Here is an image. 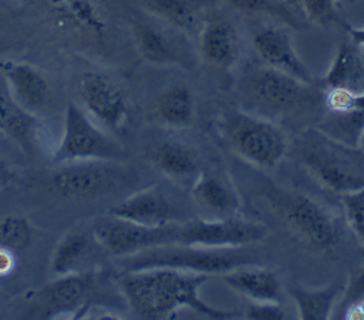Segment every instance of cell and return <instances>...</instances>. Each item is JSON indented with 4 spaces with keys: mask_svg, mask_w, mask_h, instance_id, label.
<instances>
[{
    "mask_svg": "<svg viewBox=\"0 0 364 320\" xmlns=\"http://www.w3.org/2000/svg\"><path fill=\"white\" fill-rule=\"evenodd\" d=\"M2 137H5L2 133H0V139H2Z\"/></svg>",
    "mask_w": 364,
    "mask_h": 320,
    "instance_id": "obj_42",
    "label": "cell"
},
{
    "mask_svg": "<svg viewBox=\"0 0 364 320\" xmlns=\"http://www.w3.org/2000/svg\"><path fill=\"white\" fill-rule=\"evenodd\" d=\"M288 309L284 303H257L250 302L243 317L249 320H285L289 319Z\"/></svg>",
    "mask_w": 364,
    "mask_h": 320,
    "instance_id": "obj_33",
    "label": "cell"
},
{
    "mask_svg": "<svg viewBox=\"0 0 364 320\" xmlns=\"http://www.w3.org/2000/svg\"><path fill=\"white\" fill-rule=\"evenodd\" d=\"M341 205L350 230L364 248V189L341 195Z\"/></svg>",
    "mask_w": 364,
    "mask_h": 320,
    "instance_id": "obj_31",
    "label": "cell"
},
{
    "mask_svg": "<svg viewBox=\"0 0 364 320\" xmlns=\"http://www.w3.org/2000/svg\"><path fill=\"white\" fill-rule=\"evenodd\" d=\"M0 75L4 77L14 101L25 111L39 117L48 107L51 88L36 67L23 61L0 58Z\"/></svg>",
    "mask_w": 364,
    "mask_h": 320,
    "instance_id": "obj_16",
    "label": "cell"
},
{
    "mask_svg": "<svg viewBox=\"0 0 364 320\" xmlns=\"http://www.w3.org/2000/svg\"><path fill=\"white\" fill-rule=\"evenodd\" d=\"M304 15L318 25H331L338 19L337 0H301Z\"/></svg>",
    "mask_w": 364,
    "mask_h": 320,
    "instance_id": "obj_32",
    "label": "cell"
},
{
    "mask_svg": "<svg viewBox=\"0 0 364 320\" xmlns=\"http://www.w3.org/2000/svg\"><path fill=\"white\" fill-rule=\"evenodd\" d=\"M100 251L106 250L93 231H70L55 245L50 268L55 276L91 271L96 265V260H99Z\"/></svg>",
    "mask_w": 364,
    "mask_h": 320,
    "instance_id": "obj_21",
    "label": "cell"
},
{
    "mask_svg": "<svg viewBox=\"0 0 364 320\" xmlns=\"http://www.w3.org/2000/svg\"><path fill=\"white\" fill-rule=\"evenodd\" d=\"M364 297V267L355 274L354 279L350 280L346 286V292H344V299H346V304Z\"/></svg>",
    "mask_w": 364,
    "mask_h": 320,
    "instance_id": "obj_34",
    "label": "cell"
},
{
    "mask_svg": "<svg viewBox=\"0 0 364 320\" xmlns=\"http://www.w3.org/2000/svg\"><path fill=\"white\" fill-rule=\"evenodd\" d=\"M196 97L190 87L175 84L166 88L156 103L158 120L169 128H186L194 121Z\"/></svg>",
    "mask_w": 364,
    "mask_h": 320,
    "instance_id": "obj_26",
    "label": "cell"
},
{
    "mask_svg": "<svg viewBox=\"0 0 364 320\" xmlns=\"http://www.w3.org/2000/svg\"><path fill=\"white\" fill-rule=\"evenodd\" d=\"M218 130L239 158L262 170L275 169L289 150L288 137L275 121L247 110L225 111L220 117Z\"/></svg>",
    "mask_w": 364,
    "mask_h": 320,
    "instance_id": "obj_4",
    "label": "cell"
},
{
    "mask_svg": "<svg viewBox=\"0 0 364 320\" xmlns=\"http://www.w3.org/2000/svg\"><path fill=\"white\" fill-rule=\"evenodd\" d=\"M253 48L262 65L285 72L305 84L314 85V74L298 55L288 26L264 25L252 35Z\"/></svg>",
    "mask_w": 364,
    "mask_h": 320,
    "instance_id": "obj_14",
    "label": "cell"
},
{
    "mask_svg": "<svg viewBox=\"0 0 364 320\" xmlns=\"http://www.w3.org/2000/svg\"><path fill=\"white\" fill-rule=\"evenodd\" d=\"M124 149L103 131L77 103L70 101L64 114V131L53 162L57 165L81 160L123 162Z\"/></svg>",
    "mask_w": 364,
    "mask_h": 320,
    "instance_id": "obj_6",
    "label": "cell"
},
{
    "mask_svg": "<svg viewBox=\"0 0 364 320\" xmlns=\"http://www.w3.org/2000/svg\"><path fill=\"white\" fill-rule=\"evenodd\" d=\"M347 283L333 282L321 289H304L291 286L287 289L294 300L299 319L302 320H328L333 317L334 307L340 296H344Z\"/></svg>",
    "mask_w": 364,
    "mask_h": 320,
    "instance_id": "obj_24",
    "label": "cell"
},
{
    "mask_svg": "<svg viewBox=\"0 0 364 320\" xmlns=\"http://www.w3.org/2000/svg\"><path fill=\"white\" fill-rule=\"evenodd\" d=\"M249 247L208 248L198 245L169 244L149 248L119 260L122 271L146 268H175L190 272L223 276V274L249 264H260L257 254Z\"/></svg>",
    "mask_w": 364,
    "mask_h": 320,
    "instance_id": "obj_3",
    "label": "cell"
},
{
    "mask_svg": "<svg viewBox=\"0 0 364 320\" xmlns=\"http://www.w3.org/2000/svg\"><path fill=\"white\" fill-rule=\"evenodd\" d=\"M344 2H347V4H354V2H357V0H344Z\"/></svg>",
    "mask_w": 364,
    "mask_h": 320,
    "instance_id": "obj_41",
    "label": "cell"
},
{
    "mask_svg": "<svg viewBox=\"0 0 364 320\" xmlns=\"http://www.w3.org/2000/svg\"><path fill=\"white\" fill-rule=\"evenodd\" d=\"M142 6L148 15L190 36L198 31L196 0H142Z\"/></svg>",
    "mask_w": 364,
    "mask_h": 320,
    "instance_id": "obj_27",
    "label": "cell"
},
{
    "mask_svg": "<svg viewBox=\"0 0 364 320\" xmlns=\"http://www.w3.org/2000/svg\"><path fill=\"white\" fill-rule=\"evenodd\" d=\"M278 211L291 231L315 251H333L341 241L337 218L316 199L299 194L284 192L278 197Z\"/></svg>",
    "mask_w": 364,
    "mask_h": 320,
    "instance_id": "obj_7",
    "label": "cell"
},
{
    "mask_svg": "<svg viewBox=\"0 0 364 320\" xmlns=\"http://www.w3.org/2000/svg\"><path fill=\"white\" fill-rule=\"evenodd\" d=\"M151 16V15H149ZM133 23L134 40L141 57L154 65H176L190 70L196 55L187 33L151 16Z\"/></svg>",
    "mask_w": 364,
    "mask_h": 320,
    "instance_id": "obj_12",
    "label": "cell"
},
{
    "mask_svg": "<svg viewBox=\"0 0 364 320\" xmlns=\"http://www.w3.org/2000/svg\"><path fill=\"white\" fill-rule=\"evenodd\" d=\"M33 237L31 222L18 215H9L0 218V248L19 253L26 250Z\"/></svg>",
    "mask_w": 364,
    "mask_h": 320,
    "instance_id": "obj_29",
    "label": "cell"
},
{
    "mask_svg": "<svg viewBox=\"0 0 364 320\" xmlns=\"http://www.w3.org/2000/svg\"><path fill=\"white\" fill-rule=\"evenodd\" d=\"M109 214L146 226H166L191 219L181 202L161 187H151L127 197L112 206Z\"/></svg>",
    "mask_w": 364,
    "mask_h": 320,
    "instance_id": "obj_13",
    "label": "cell"
},
{
    "mask_svg": "<svg viewBox=\"0 0 364 320\" xmlns=\"http://www.w3.org/2000/svg\"><path fill=\"white\" fill-rule=\"evenodd\" d=\"M229 4L242 13L259 15L266 13L282 21L287 26L299 29L302 26V19L292 13L279 0H229Z\"/></svg>",
    "mask_w": 364,
    "mask_h": 320,
    "instance_id": "obj_30",
    "label": "cell"
},
{
    "mask_svg": "<svg viewBox=\"0 0 364 320\" xmlns=\"http://www.w3.org/2000/svg\"><path fill=\"white\" fill-rule=\"evenodd\" d=\"M96 271L58 276V279L45 286L38 294L43 307V316L54 317L82 310L96 292Z\"/></svg>",
    "mask_w": 364,
    "mask_h": 320,
    "instance_id": "obj_17",
    "label": "cell"
},
{
    "mask_svg": "<svg viewBox=\"0 0 364 320\" xmlns=\"http://www.w3.org/2000/svg\"><path fill=\"white\" fill-rule=\"evenodd\" d=\"M198 51L213 67L233 68L242 54V39L236 26L221 19L205 22L198 32Z\"/></svg>",
    "mask_w": 364,
    "mask_h": 320,
    "instance_id": "obj_20",
    "label": "cell"
},
{
    "mask_svg": "<svg viewBox=\"0 0 364 320\" xmlns=\"http://www.w3.org/2000/svg\"><path fill=\"white\" fill-rule=\"evenodd\" d=\"M124 176L122 162L81 160L63 163L53 173L51 184L57 194L64 198L87 199L114 191Z\"/></svg>",
    "mask_w": 364,
    "mask_h": 320,
    "instance_id": "obj_11",
    "label": "cell"
},
{
    "mask_svg": "<svg viewBox=\"0 0 364 320\" xmlns=\"http://www.w3.org/2000/svg\"><path fill=\"white\" fill-rule=\"evenodd\" d=\"M296 156L318 184L340 197L364 189V152L360 148L340 143L315 127L298 136Z\"/></svg>",
    "mask_w": 364,
    "mask_h": 320,
    "instance_id": "obj_2",
    "label": "cell"
},
{
    "mask_svg": "<svg viewBox=\"0 0 364 320\" xmlns=\"http://www.w3.org/2000/svg\"><path fill=\"white\" fill-rule=\"evenodd\" d=\"M18 179L16 169L2 156H0V191L9 188Z\"/></svg>",
    "mask_w": 364,
    "mask_h": 320,
    "instance_id": "obj_35",
    "label": "cell"
},
{
    "mask_svg": "<svg viewBox=\"0 0 364 320\" xmlns=\"http://www.w3.org/2000/svg\"><path fill=\"white\" fill-rule=\"evenodd\" d=\"M350 36H351V40L354 45H357V47H361L364 50V28H353V26H348L347 28Z\"/></svg>",
    "mask_w": 364,
    "mask_h": 320,
    "instance_id": "obj_39",
    "label": "cell"
},
{
    "mask_svg": "<svg viewBox=\"0 0 364 320\" xmlns=\"http://www.w3.org/2000/svg\"><path fill=\"white\" fill-rule=\"evenodd\" d=\"M91 231L107 254L123 258L149 248L179 244L181 224L146 226L107 214L93 224Z\"/></svg>",
    "mask_w": 364,
    "mask_h": 320,
    "instance_id": "obj_8",
    "label": "cell"
},
{
    "mask_svg": "<svg viewBox=\"0 0 364 320\" xmlns=\"http://www.w3.org/2000/svg\"><path fill=\"white\" fill-rule=\"evenodd\" d=\"M227 287L257 303H284L285 290L277 272L262 265L249 264L221 276Z\"/></svg>",
    "mask_w": 364,
    "mask_h": 320,
    "instance_id": "obj_19",
    "label": "cell"
},
{
    "mask_svg": "<svg viewBox=\"0 0 364 320\" xmlns=\"http://www.w3.org/2000/svg\"><path fill=\"white\" fill-rule=\"evenodd\" d=\"M343 317L347 320H364V297L346 304Z\"/></svg>",
    "mask_w": 364,
    "mask_h": 320,
    "instance_id": "obj_36",
    "label": "cell"
},
{
    "mask_svg": "<svg viewBox=\"0 0 364 320\" xmlns=\"http://www.w3.org/2000/svg\"><path fill=\"white\" fill-rule=\"evenodd\" d=\"M78 97L91 118L120 133L130 116V103L123 85L103 71H85L78 79Z\"/></svg>",
    "mask_w": 364,
    "mask_h": 320,
    "instance_id": "obj_10",
    "label": "cell"
},
{
    "mask_svg": "<svg viewBox=\"0 0 364 320\" xmlns=\"http://www.w3.org/2000/svg\"><path fill=\"white\" fill-rule=\"evenodd\" d=\"M358 148L364 152V131H363V136H361V139H360V145H358Z\"/></svg>",
    "mask_w": 364,
    "mask_h": 320,
    "instance_id": "obj_40",
    "label": "cell"
},
{
    "mask_svg": "<svg viewBox=\"0 0 364 320\" xmlns=\"http://www.w3.org/2000/svg\"><path fill=\"white\" fill-rule=\"evenodd\" d=\"M210 279L207 274L175 268H146L123 271L116 279V287L129 310L139 319H166L179 309H191L213 320L237 317L236 311L217 309L200 297V289Z\"/></svg>",
    "mask_w": 364,
    "mask_h": 320,
    "instance_id": "obj_1",
    "label": "cell"
},
{
    "mask_svg": "<svg viewBox=\"0 0 364 320\" xmlns=\"http://www.w3.org/2000/svg\"><path fill=\"white\" fill-rule=\"evenodd\" d=\"M188 192L200 218L223 219L240 215L239 191L220 169L203 167Z\"/></svg>",
    "mask_w": 364,
    "mask_h": 320,
    "instance_id": "obj_15",
    "label": "cell"
},
{
    "mask_svg": "<svg viewBox=\"0 0 364 320\" xmlns=\"http://www.w3.org/2000/svg\"><path fill=\"white\" fill-rule=\"evenodd\" d=\"M14 265H15L14 253L5 248H0V277L9 274L14 270Z\"/></svg>",
    "mask_w": 364,
    "mask_h": 320,
    "instance_id": "obj_37",
    "label": "cell"
},
{
    "mask_svg": "<svg viewBox=\"0 0 364 320\" xmlns=\"http://www.w3.org/2000/svg\"><path fill=\"white\" fill-rule=\"evenodd\" d=\"M269 236L263 222L243 218L242 215L204 219L191 218L181 224L179 244L208 248H240L263 243Z\"/></svg>",
    "mask_w": 364,
    "mask_h": 320,
    "instance_id": "obj_9",
    "label": "cell"
},
{
    "mask_svg": "<svg viewBox=\"0 0 364 320\" xmlns=\"http://www.w3.org/2000/svg\"><path fill=\"white\" fill-rule=\"evenodd\" d=\"M279 2L282 5H285L292 13H295L298 18H301L302 21L305 19V15H304V11H302V4L301 0H279Z\"/></svg>",
    "mask_w": 364,
    "mask_h": 320,
    "instance_id": "obj_38",
    "label": "cell"
},
{
    "mask_svg": "<svg viewBox=\"0 0 364 320\" xmlns=\"http://www.w3.org/2000/svg\"><path fill=\"white\" fill-rule=\"evenodd\" d=\"M63 26L96 39H103L107 23L97 0H39Z\"/></svg>",
    "mask_w": 364,
    "mask_h": 320,
    "instance_id": "obj_22",
    "label": "cell"
},
{
    "mask_svg": "<svg viewBox=\"0 0 364 320\" xmlns=\"http://www.w3.org/2000/svg\"><path fill=\"white\" fill-rule=\"evenodd\" d=\"M243 82L245 97L252 106L247 111L270 120L316 103L312 85L264 65L250 70Z\"/></svg>",
    "mask_w": 364,
    "mask_h": 320,
    "instance_id": "obj_5",
    "label": "cell"
},
{
    "mask_svg": "<svg viewBox=\"0 0 364 320\" xmlns=\"http://www.w3.org/2000/svg\"><path fill=\"white\" fill-rule=\"evenodd\" d=\"M41 128L38 116L21 109L11 97L8 88L0 87V133L9 137L23 152L33 153Z\"/></svg>",
    "mask_w": 364,
    "mask_h": 320,
    "instance_id": "obj_23",
    "label": "cell"
},
{
    "mask_svg": "<svg viewBox=\"0 0 364 320\" xmlns=\"http://www.w3.org/2000/svg\"><path fill=\"white\" fill-rule=\"evenodd\" d=\"M145 158L148 163L162 173L175 187L190 189L203 169L198 155L179 142H159L151 146Z\"/></svg>",
    "mask_w": 364,
    "mask_h": 320,
    "instance_id": "obj_18",
    "label": "cell"
},
{
    "mask_svg": "<svg viewBox=\"0 0 364 320\" xmlns=\"http://www.w3.org/2000/svg\"><path fill=\"white\" fill-rule=\"evenodd\" d=\"M364 64L358 57L354 43L343 42L334 55V60L326 75L318 82L323 91L330 88L364 89Z\"/></svg>",
    "mask_w": 364,
    "mask_h": 320,
    "instance_id": "obj_25",
    "label": "cell"
},
{
    "mask_svg": "<svg viewBox=\"0 0 364 320\" xmlns=\"http://www.w3.org/2000/svg\"><path fill=\"white\" fill-rule=\"evenodd\" d=\"M316 128L331 139L358 148L364 131V109L351 111H326Z\"/></svg>",
    "mask_w": 364,
    "mask_h": 320,
    "instance_id": "obj_28",
    "label": "cell"
}]
</instances>
